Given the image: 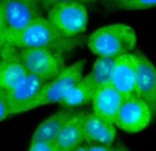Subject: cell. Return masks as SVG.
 <instances>
[{
    "mask_svg": "<svg viewBox=\"0 0 156 151\" xmlns=\"http://www.w3.org/2000/svg\"><path fill=\"white\" fill-rule=\"evenodd\" d=\"M28 151H55L53 143L47 142H30Z\"/></svg>",
    "mask_w": 156,
    "mask_h": 151,
    "instance_id": "ffe728a7",
    "label": "cell"
},
{
    "mask_svg": "<svg viewBox=\"0 0 156 151\" xmlns=\"http://www.w3.org/2000/svg\"><path fill=\"white\" fill-rule=\"evenodd\" d=\"M137 33L126 23H111L94 30L87 40V47L97 56L118 58L136 49Z\"/></svg>",
    "mask_w": 156,
    "mask_h": 151,
    "instance_id": "6da1fadb",
    "label": "cell"
},
{
    "mask_svg": "<svg viewBox=\"0 0 156 151\" xmlns=\"http://www.w3.org/2000/svg\"><path fill=\"white\" fill-rule=\"evenodd\" d=\"M111 146L105 144H98V143H91L88 144V151H109Z\"/></svg>",
    "mask_w": 156,
    "mask_h": 151,
    "instance_id": "603a6c76",
    "label": "cell"
},
{
    "mask_svg": "<svg viewBox=\"0 0 156 151\" xmlns=\"http://www.w3.org/2000/svg\"><path fill=\"white\" fill-rule=\"evenodd\" d=\"M153 118L155 116L149 106L138 96L133 95L123 99L115 119V126L127 133H140L149 126Z\"/></svg>",
    "mask_w": 156,
    "mask_h": 151,
    "instance_id": "52a82bcc",
    "label": "cell"
},
{
    "mask_svg": "<svg viewBox=\"0 0 156 151\" xmlns=\"http://www.w3.org/2000/svg\"><path fill=\"white\" fill-rule=\"evenodd\" d=\"M83 133L84 142L91 144L112 146L116 139V126L113 122L102 118L94 113H86L83 119Z\"/></svg>",
    "mask_w": 156,
    "mask_h": 151,
    "instance_id": "7c38bea8",
    "label": "cell"
},
{
    "mask_svg": "<svg viewBox=\"0 0 156 151\" xmlns=\"http://www.w3.org/2000/svg\"><path fill=\"white\" fill-rule=\"evenodd\" d=\"M109 151H129L123 144H116V146H111Z\"/></svg>",
    "mask_w": 156,
    "mask_h": 151,
    "instance_id": "cb8c5ba5",
    "label": "cell"
},
{
    "mask_svg": "<svg viewBox=\"0 0 156 151\" xmlns=\"http://www.w3.org/2000/svg\"><path fill=\"white\" fill-rule=\"evenodd\" d=\"M20 59L27 67L28 73L39 76L44 81L54 79L65 69L64 55L51 49L28 48L18 49Z\"/></svg>",
    "mask_w": 156,
    "mask_h": 151,
    "instance_id": "8992f818",
    "label": "cell"
},
{
    "mask_svg": "<svg viewBox=\"0 0 156 151\" xmlns=\"http://www.w3.org/2000/svg\"><path fill=\"white\" fill-rule=\"evenodd\" d=\"M84 66H86V61L80 59V61L75 62L73 65H71V66H65V69L57 77L44 82L39 96L29 106V110L37 109L40 106L55 105V103L61 102L62 98L69 91V88L83 77Z\"/></svg>",
    "mask_w": 156,
    "mask_h": 151,
    "instance_id": "277c9868",
    "label": "cell"
},
{
    "mask_svg": "<svg viewBox=\"0 0 156 151\" xmlns=\"http://www.w3.org/2000/svg\"><path fill=\"white\" fill-rule=\"evenodd\" d=\"M72 111H68V109L57 113L51 114L48 118H46L37 128H36L35 133L32 136V142H47L53 143L55 140L57 135L59 133V131L62 129L64 124L68 121V118L71 117Z\"/></svg>",
    "mask_w": 156,
    "mask_h": 151,
    "instance_id": "2e32d148",
    "label": "cell"
},
{
    "mask_svg": "<svg viewBox=\"0 0 156 151\" xmlns=\"http://www.w3.org/2000/svg\"><path fill=\"white\" fill-rule=\"evenodd\" d=\"M77 2H80V3H94V2H97V0H77Z\"/></svg>",
    "mask_w": 156,
    "mask_h": 151,
    "instance_id": "484cf974",
    "label": "cell"
},
{
    "mask_svg": "<svg viewBox=\"0 0 156 151\" xmlns=\"http://www.w3.org/2000/svg\"><path fill=\"white\" fill-rule=\"evenodd\" d=\"M112 6L123 11H140L156 7V0H112Z\"/></svg>",
    "mask_w": 156,
    "mask_h": 151,
    "instance_id": "ac0fdd59",
    "label": "cell"
},
{
    "mask_svg": "<svg viewBox=\"0 0 156 151\" xmlns=\"http://www.w3.org/2000/svg\"><path fill=\"white\" fill-rule=\"evenodd\" d=\"M0 10L9 33V44L25 30L35 18L40 17V8L33 0H0Z\"/></svg>",
    "mask_w": 156,
    "mask_h": 151,
    "instance_id": "5b68a950",
    "label": "cell"
},
{
    "mask_svg": "<svg viewBox=\"0 0 156 151\" xmlns=\"http://www.w3.org/2000/svg\"><path fill=\"white\" fill-rule=\"evenodd\" d=\"M122 103H123V96L112 85H102L95 91V95L91 100L93 113L115 124Z\"/></svg>",
    "mask_w": 156,
    "mask_h": 151,
    "instance_id": "5bb4252c",
    "label": "cell"
},
{
    "mask_svg": "<svg viewBox=\"0 0 156 151\" xmlns=\"http://www.w3.org/2000/svg\"><path fill=\"white\" fill-rule=\"evenodd\" d=\"M44 82L46 81L39 76L28 73L17 87L7 92L6 98L10 107V116H17L29 110V106L39 96Z\"/></svg>",
    "mask_w": 156,
    "mask_h": 151,
    "instance_id": "ba28073f",
    "label": "cell"
},
{
    "mask_svg": "<svg viewBox=\"0 0 156 151\" xmlns=\"http://www.w3.org/2000/svg\"><path fill=\"white\" fill-rule=\"evenodd\" d=\"M73 151H88V146H86V144H80L79 147H76Z\"/></svg>",
    "mask_w": 156,
    "mask_h": 151,
    "instance_id": "d4e9b609",
    "label": "cell"
},
{
    "mask_svg": "<svg viewBox=\"0 0 156 151\" xmlns=\"http://www.w3.org/2000/svg\"><path fill=\"white\" fill-rule=\"evenodd\" d=\"M113 62L115 58H108V56H98L94 62V66L91 70V77L98 85V88L102 85L111 84V76H112Z\"/></svg>",
    "mask_w": 156,
    "mask_h": 151,
    "instance_id": "e0dca14e",
    "label": "cell"
},
{
    "mask_svg": "<svg viewBox=\"0 0 156 151\" xmlns=\"http://www.w3.org/2000/svg\"><path fill=\"white\" fill-rule=\"evenodd\" d=\"M86 113H72L53 142L55 151H73L84 143L83 119Z\"/></svg>",
    "mask_w": 156,
    "mask_h": 151,
    "instance_id": "4fadbf2b",
    "label": "cell"
},
{
    "mask_svg": "<svg viewBox=\"0 0 156 151\" xmlns=\"http://www.w3.org/2000/svg\"><path fill=\"white\" fill-rule=\"evenodd\" d=\"M7 44H9V33H7V26L4 22L3 14H2V10H0V56H2L3 49Z\"/></svg>",
    "mask_w": 156,
    "mask_h": 151,
    "instance_id": "d6986e66",
    "label": "cell"
},
{
    "mask_svg": "<svg viewBox=\"0 0 156 151\" xmlns=\"http://www.w3.org/2000/svg\"><path fill=\"white\" fill-rule=\"evenodd\" d=\"M97 89H98V85L93 80L91 74H88L86 77H82L79 81L75 82L69 88V91L62 98L59 105L64 109H68V110L88 105V103H91Z\"/></svg>",
    "mask_w": 156,
    "mask_h": 151,
    "instance_id": "9a60e30c",
    "label": "cell"
},
{
    "mask_svg": "<svg viewBox=\"0 0 156 151\" xmlns=\"http://www.w3.org/2000/svg\"><path fill=\"white\" fill-rule=\"evenodd\" d=\"M46 19L62 37H77L86 32L88 12L80 2H71L48 10Z\"/></svg>",
    "mask_w": 156,
    "mask_h": 151,
    "instance_id": "3957f363",
    "label": "cell"
},
{
    "mask_svg": "<svg viewBox=\"0 0 156 151\" xmlns=\"http://www.w3.org/2000/svg\"><path fill=\"white\" fill-rule=\"evenodd\" d=\"M10 117V107L7 103L6 93H0V122Z\"/></svg>",
    "mask_w": 156,
    "mask_h": 151,
    "instance_id": "44dd1931",
    "label": "cell"
},
{
    "mask_svg": "<svg viewBox=\"0 0 156 151\" xmlns=\"http://www.w3.org/2000/svg\"><path fill=\"white\" fill-rule=\"evenodd\" d=\"M79 44L76 37H62L47 22L46 17H37L25 28V30L15 39L12 45L18 49L43 48L51 49L65 55L71 52Z\"/></svg>",
    "mask_w": 156,
    "mask_h": 151,
    "instance_id": "7a4b0ae2",
    "label": "cell"
},
{
    "mask_svg": "<svg viewBox=\"0 0 156 151\" xmlns=\"http://www.w3.org/2000/svg\"><path fill=\"white\" fill-rule=\"evenodd\" d=\"M136 54L130 52L115 58L112 76H111V85L123 96V99L134 95V91H136Z\"/></svg>",
    "mask_w": 156,
    "mask_h": 151,
    "instance_id": "8fae6325",
    "label": "cell"
},
{
    "mask_svg": "<svg viewBox=\"0 0 156 151\" xmlns=\"http://www.w3.org/2000/svg\"><path fill=\"white\" fill-rule=\"evenodd\" d=\"M137 73L134 95L142 99L156 117V66L142 52H136Z\"/></svg>",
    "mask_w": 156,
    "mask_h": 151,
    "instance_id": "9c48e42d",
    "label": "cell"
},
{
    "mask_svg": "<svg viewBox=\"0 0 156 151\" xmlns=\"http://www.w3.org/2000/svg\"><path fill=\"white\" fill-rule=\"evenodd\" d=\"M71 2H77V0H43V4H41V8L44 10H51L53 7L61 6L65 3H71Z\"/></svg>",
    "mask_w": 156,
    "mask_h": 151,
    "instance_id": "7402d4cb",
    "label": "cell"
},
{
    "mask_svg": "<svg viewBox=\"0 0 156 151\" xmlns=\"http://www.w3.org/2000/svg\"><path fill=\"white\" fill-rule=\"evenodd\" d=\"M33 2H35L37 6H40V7H41V4H43V0H33Z\"/></svg>",
    "mask_w": 156,
    "mask_h": 151,
    "instance_id": "4316f807",
    "label": "cell"
},
{
    "mask_svg": "<svg viewBox=\"0 0 156 151\" xmlns=\"http://www.w3.org/2000/svg\"><path fill=\"white\" fill-rule=\"evenodd\" d=\"M27 74L28 70L21 62L18 48L7 44L0 56V93L10 92L25 79Z\"/></svg>",
    "mask_w": 156,
    "mask_h": 151,
    "instance_id": "30bf717a",
    "label": "cell"
}]
</instances>
